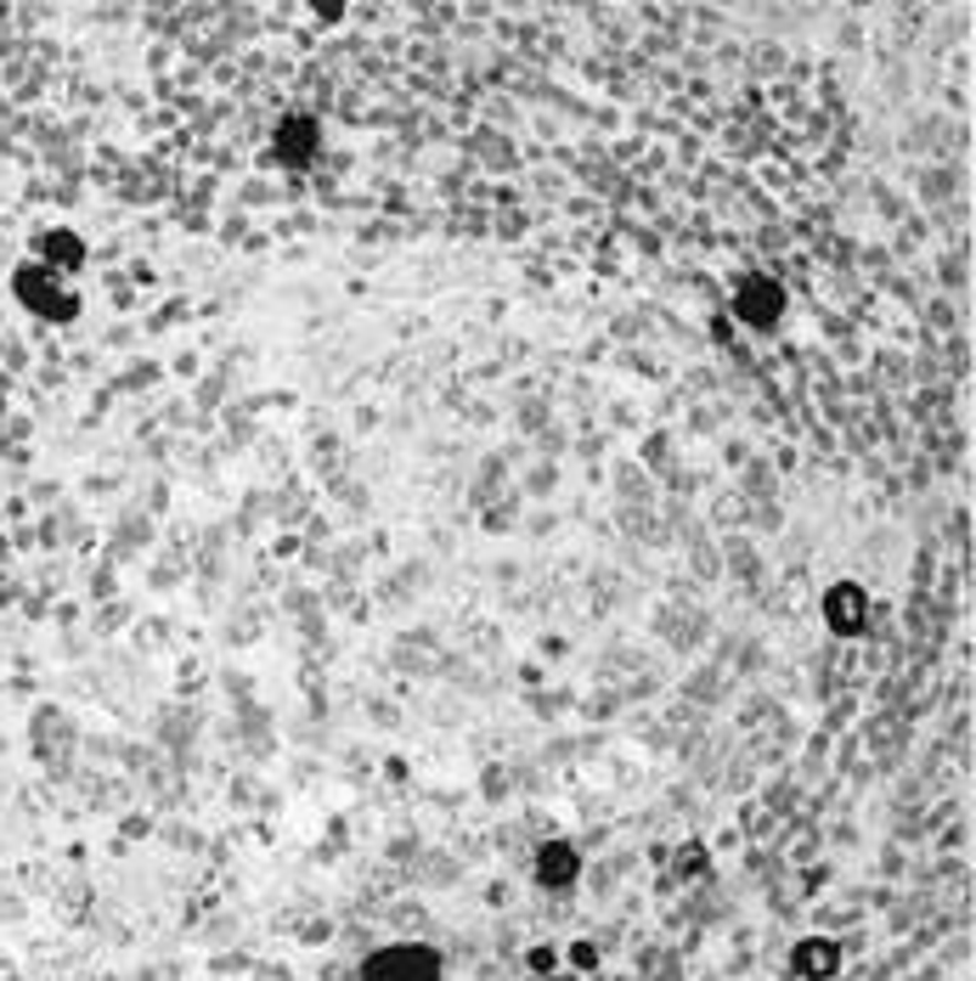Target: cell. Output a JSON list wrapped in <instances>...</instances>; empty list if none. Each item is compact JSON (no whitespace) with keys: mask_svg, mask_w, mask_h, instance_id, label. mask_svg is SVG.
<instances>
[{"mask_svg":"<svg viewBox=\"0 0 976 981\" xmlns=\"http://www.w3.org/2000/svg\"><path fill=\"white\" fill-rule=\"evenodd\" d=\"M362 981H441L429 948H384L362 964Z\"/></svg>","mask_w":976,"mask_h":981,"instance_id":"1","label":"cell"},{"mask_svg":"<svg viewBox=\"0 0 976 981\" xmlns=\"http://www.w3.org/2000/svg\"><path fill=\"white\" fill-rule=\"evenodd\" d=\"M779 305H785V293H779L773 282H762V277H751V282L740 288V316L757 322V327L779 322Z\"/></svg>","mask_w":976,"mask_h":981,"instance_id":"2","label":"cell"},{"mask_svg":"<svg viewBox=\"0 0 976 981\" xmlns=\"http://www.w3.org/2000/svg\"><path fill=\"white\" fill-rule=\"evenodd\" d=\"M18 293H23V300H29L40 316H68V311H74L68 293H63L57 282H40L34 271H23V277H18Z\"/></svg>","mask_w":976,"mask_h":981,"instance_id":"3","label":"cell"},{"mask_svg":"<svg viewBox=\"0 0 976 981\" xmlns=\"http://www.w3.org/2000/svg\"><path fill=\"white\" fill-rule=\"evenodd\" d=\"M829 621H836V632H858L864 626V593L858 586H836V593H829Z\"/></svg>","mask_w":976,"mask_h":981,"instance_id":"4","label":"cell"},{"mask_svg":"<svg viewBox=\"0 0 976 981\" xmlns=\"http://www.w3.org/2000/svg\"><path fill=\"white\" fill-rule=\"evenodd\" d=\"M536 874H543L548 886H565V880L576 874V858H570L565 847H548V852H543V863H536Z\"/></svg>","mask_w":976,"mask_h":981,"instance_id":"5","label":"cell"},{"mask_svg":"<svg viewBox=\"0 0 976 981\" xmlns=\"http://www.w3.org/2000/svg\"><path fill=\"white\" fill-rule=\"evenodd\" d=\"M796 970L802 975H829V970H836V948H829V942H807L796 953Z\"/></svg>","mask_w":976,"mask_h":981,"instance_id":"6","label":"cell"},{"mask_svg":"<svg viewBox=\"0 0 976 981\" xmlns=\"http://www.w3.org/2000/svg\"><path fill=\"white\" fill-rule=\"evenodd\" d=\"M311 147V119H288V136H282V153H305Z\"/></svg>","mask_w":976,"mask_h":981,"instance_id":"7","label":"cell"}]
</instances>
